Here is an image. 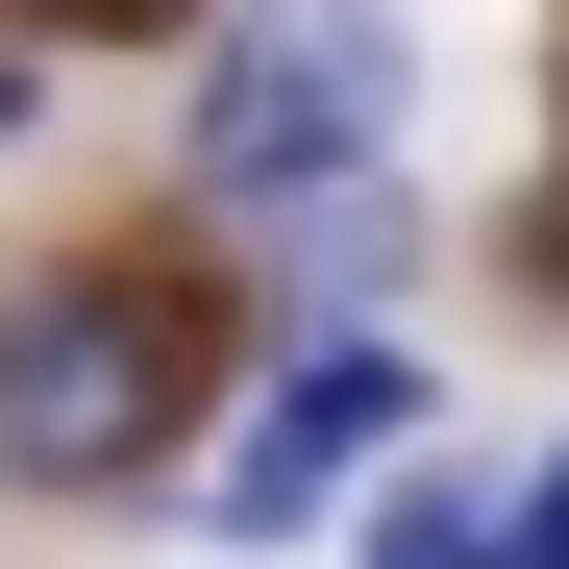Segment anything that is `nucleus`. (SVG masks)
I'll return each mask as SVG.
<instances>
[{
    "instance_id": "obj_5",
    "label": "nucleus",
    "mask_w": 569,
    "mask_h": 569,
    "mask_svg": "<svg viewBox=\"0 0 569 569\" xmlns=\"http://www.w3.org/2000/svg\"><path fill=\"white\" fill-rule=\"evenodd\" d=\"M496 569H569V446H545L520 496H496Z\"/></svg>"
},
{
    "instance_id": "obj_6",
    "label": "nucleus",
    "mask_w": 569,
    "mask_h": 569,
    "mask_svg": "<svg viewBox=\"0 0 569 569\" xmlns=\"http://www.w3.org/2000/svg\"><path fill=\"white\" fill-rule=\"evenodd\" d=\"M124 26H149V0H124Z\"/></svg>"
},
{
    "instance_id": "obj_1",
    "label": "nucleus",
    "mask_w": 569,
    "mask_h": 569,
    "mask_svg": "<svg viewBox=\"0 0 569 569\" xmlns=\"http://www.w3.org/2000/svg\"><path fill=\"white\" fill-rule=\"evenodd\" d=\"M199 446V322L149 272H26L0 322V496H149Z\"/></svg>"
},
{
    "instance_id": "obj_2",
    "label": "nucleus",
    "mask_w": 569,
    "mask_h": 569,
    "mask_svg": "<svg viewBox=\"0 0 569 569\" xmlns=\"http://www.w3.org/2000/svg\"><path fill=\"white\" fill-rule=\"evenodd\" d=\"M371 149H397V0H223L173 173L223 223H298V199H371Z\"/></svg>"
},
{
    "instance_id": "obj_4",
    "label": "nucleus",
    "mask_w": 569,
    "mask_h": 569,
    "mask_svg": "<svg viewBox=\"0 0 569 569\" xmlns=\"http://www.w3.org/2000/svg\"><path fill=\"white\" fill-rule=\"evenodd\" d=\"M371 569H496V470H397L371 496Z\"/></svg>"
},
{
    "instance_id": "obj_3",
    "label": "nucleus",
    "mask_w": 569,
    "mask_h": 569,
    "mask_svg": "<svg viewBox=\"0 0 569 569\" xmlns=\"http://www.w3.org/2000/svg\"><path fill=\"white\" fill-rule=\"evenodd\" d=\"M397 421H421V347H371V322H322V347H298V371H272V397L223 421V470H149V496L199 520L223 569H248V545H298V520H347V470L397 446Z\"/></svg>"
}]
</instances>
